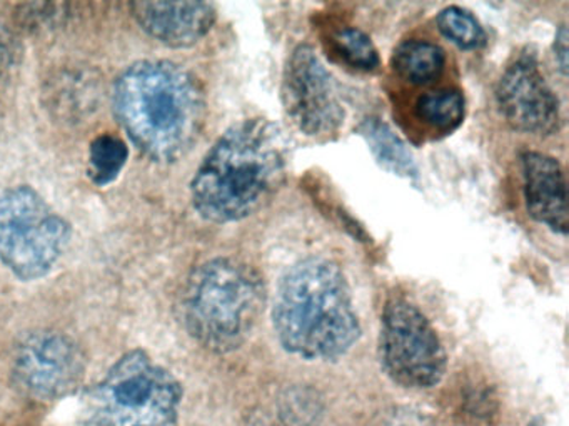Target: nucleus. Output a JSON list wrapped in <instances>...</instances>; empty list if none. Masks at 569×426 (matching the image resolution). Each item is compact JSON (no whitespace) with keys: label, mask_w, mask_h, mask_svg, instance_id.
Here are the masks:
<instances>
[{"label":"nucleus","mask_w":569,"mask_h":426,"mask_svg":"<svg viewBox=\"0 0 569 426\" xmlns=\"http://www.w3.org/2000/svg\"><path fill=\"white\" fill-rule=\"evenodd\" d=\"M112 112L128 139L152 162L171 163L194 145L206 119L199 80L171 60H139L112 85Z\"/></svg>","instance_id":"f257e3e1"},{"label":"nucleus","mask_w":569,"mask_h":426,"mask_svg":"<svg viewBox=\"0 0 569 426\" xmlns=\"http://www.w3.org/2000/svg\"><path fill=\"white\" fill-rule=\"evenodd\" d=\"M286 166L281 132L264 119L241 120L216 140L196 170L192 205L212 223L248 219L281 186Z\"/></svg>","instance_id":"f03ea898"},{"label":"nucleus","mask_w":569,"mask_h":426,"mask_svg":"<svg viewBox=\"0 0 569 426\" xmlns=\"http://www.w3.org/2000/svg\"><path fill=\"white\" fill-rule=\"evenodd\" d=\"M279 345L308 362H335L361 336L348 280L326 258L295 263L279 282L272 305Z\"/></svg>","instance_id":"7ed1b4c3"},{"label":"nucleus","mask_w":569,"mask_h":426,"mask_svg":"<svg viewBox=\"0 0 569 426\" xmlns=\"http://www.w3.org/2000/svg\"><path fill=\"white\" fill-rule=\"evenodd\" d=\"M266 305L258 270L241 260L218 256L192 270L182 290V320L189 335L214 353L244 345Z\"/></svg>","instance_id":"20e7f679"},{"label":"nucleus","mask_w":569,"mask_h":426,"mask_svg":"<svg viewBox=\"0 0 569 426\" xmlns=\"http://www.w3.org/2000/svg\"><path fill=\"white\" fill-rule=\"evenodd\" d=\"M181 382L144 349L122 355L82 398L81 426H174Z\"/></svg>","instance_id":"39448f33"},{"label":"nucleus","mask_w":569,"mask_h":426,"mask_svg":"<svg viewBox=\"0 0 569 426\" xmlns=\"http://www.w3.org/2000/svg\"><path fill=\"white\" fill-rule=\"evenodd\" d=\"M72 239V226L34 186L0 193V265L21 282L44 278Z\"/></svg>","instance_id":"423d86ee"},{"label":"nucleus","mask_w":569,"mask_h":426,"mask_svg":"<svg viewBox=\"0 0 569 426\" xmlns=\"http://www.w3.org/2000/svg\"><path fill=\"white\" fill-rule=\"evenodd\" d=\"M379 359L386 375L406 389L435 388L448 365L445 346L428 316L399 298L382 312Z\"/></svg>","instance_id":"0eeeda50"},{"label":"nucleus","mask_w":569,"mask_h":426,"mask_svg":"<svg viewBox=\"0 0 569 426\" xmlns=\"http://www.w3.org/2000/svg\"><path fill=\"white\" fill-rule=\"evenodd\" d=\"M86 359L78 343L62 332L39 329L26 336L12 359L16 386L29 398L52 402L78 388Z\"/></svg>","instance_id":"6e6552de"},{"label":"nucleus","mask_w":569,"mask_h":426,"mask_svg":"<svg viewBox=\"0 0 569 426\" xmlns=\"http://www.w3.org/2000/svg\"><path fill=\"white\" fill-rule=\"evenodd\" d=\"M281 93L289 119L308 136H329L345 122L338 87L312 47L299 45L292 50Z\"/></svg>","instance_id":"1a4fd4ad"},{"label":"nucleus","mask_w":569,"mask_h":426,"mask_svg":"<svg viewBox=\"0 0 569 426\" xmlns=\"http://www.w3.org/2000/svg\"><path fill=\"white\" fill-rule=\"evenodd\" d=\"M499 110L519 132L551 135L559 129V103L532 55L509 63L499 79Z\"/></svg>","instance_id":"9d476101"},{"label":"nucleus","mask_w":569,"mask_h":426,"mask_svg":"<svg viewBox=\"0 0 569 426\" xmlns=\"http://www.w3.org/2000/svg\"><path fill=\"white\" fill-rule=\"evenodd\" d=\"M142 30L162 45L188 49L201 42L216 22V7L196 0H141L129 3Z\"/></svg>","instance_id":"9b49d317"},{"label":"nucleus","mask_w":569,"mask_h":426,"mask_svg":"<svg viewBox=\"0 0 569 426\" xmlns=\"http://www.w3.org/2000/svg\"><path fill=\"white\" fill-rule=\"evenodd\" d=\"M526 209L536 222L552 232L568 233V189L558 160L546 153L522 155Z\"/></svg>","instance_id":"f8f14e48"},{"label":"nucleus","mask_w":569,"mask_h":426,"mask_svg":"<svg viewBox=\"0 0 569 426\" xmlns=\"http://www.w3.org/2000/svg\"><path fill=\"white\" fill-rule=\"evenodd\" d=\"M48 109L62 120H79L98 105L99 80L88 70H64L49 80Z\"/></svg>","instance_id":"ddd939ff"},{"label":"nucleus","mask_w":569,"mask_h":426,"mask_svg":"<svg viewBox=\"0 0 569 426\" xmlns=\"http://www.w3.org/2000/svg\"><path fill=\"white\" fill-rule=\"evenodd\" d=\"M359 132L365 136L376 162L382 169L388 170L392 175L402 176V179H418V166L412 159V153L388 123L378 119H369L362 123Z\"/></svg>","instance_id":"4468645a"},{"label":"nucleus","mask_w":569,"mask_h":426,"mask_svg":"<svg viewBox=\"0 0 569 426\" xmlns=\"http://www.w3.org/2000/svg\"><path fill=\"white\" fill-rule=\"evenodd\" d=\"M445 65V50L428 40L402 42L392 55V69L412 85L435 82L441 75Z\"/></svg>","instance_id":"2eb2a0df"},{"label":"nucleus","mask_w":569,"mask_h":426,"mask_svg":"<svg viewBox=\"0 0 569 426\" xmlns=\"http://www.w3.org/2000/svg\"><path fill=\"white\" fill-rule=\"evenodd\" d=\"M129 160V146L114 133H101L89 146V176L98 186L118 180Z\"/></svg>","instance_id":"dca6fc26"},{"label":"nucleus","mask_w":569,"mask_h":426,"mask_svg":"<svg viewBox=\"0 0 569 426\" xmlns=\"http://www.w3.org/2000/svg\"><path fill=\"white\" fill-rule=\"evenodd\" d=\"M465 97L459 90H432L419 97L416 102V115L432 129L449 132L465 119Z\"/></svg>","instance_id":"f3484780"},{"label":"nucleus","mask_w":569,"mask_h":426,"mask_svg":"<svg viewBox=\"0 0 569 426\" xmlns=\"http://www.w3.org/2000/svg\"><path fill=\"white\" fill-rule=\"evenodd\" d=\"M438 27L446 39L459 49L475 50L485 45L486 33L479 20L461 7H446L438 16Z\"/></svg>","instance_id":"a211bd4d"},{"label":"nucleus","mask_w":569,"mask_h":426,"mask_svg":"<svg viewBox=\"0 0 569 426\" xmlns=\"http://www.w3.org/2000/svg\"><path fill=\"white\" fill-rule=\"evenodd\" d=\"M336 52L349 67L362 72L378 69L379 55L372 40L355 27H345L332 36Z\"/></svg>","instance_id":"6ab92c4d"},{"label":"nucleus","mask_w":569,"mask_h":426,"mask_svg":"<svg viewBox=\"0 0 569 426\" xmlns=\"http://www.w3.org/2000/svg\"><path fill=\"white\" fill-rule=\"evenodd\" d=\"M21 47L16 33L6 23H0V90L8 85L12 72L19 63Z\"/></svg>","instance_id":"aec40b11"},{"label":"nucleus","mask_w":569,"mask_h":426,"mask_svg":"<svg viewBox=\"0 0 569 426\" xmlns=\"http://www.w3.org/2000/svg\"><path fill=\"white\" fill-rule=\"evenodd\" d=\"M555 59L562 75H566L568 73V29L566 26L559 27L558 33H556Z\"/></svg>","instance_id":"412c9836"},{"label":"nucleus","mask_w":569,"mask_h":426,"mask_svg":"<svg viewBox=\"0 0 569 426\" xmlns=\"http://www.w3.org/2000/svg\"><path fill=\"white\" fill-rule=\"evenodd\" d=\"M528 426H539V425H528Z\"/></svg>","instance_id":"4be33fe9"}]
</instances>
